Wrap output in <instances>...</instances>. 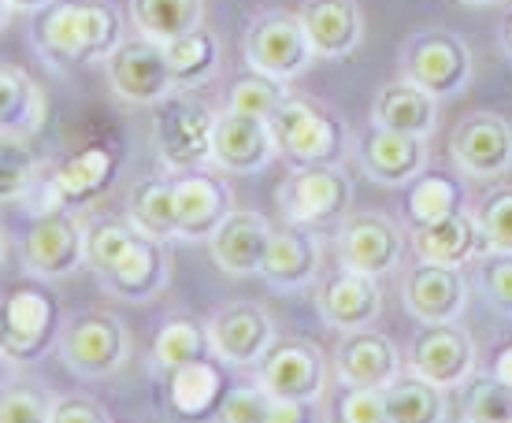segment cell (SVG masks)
I'll list each match as a JSON object with an SVG mask.
<instances>
[{
	"label": "cell",
	"mask_w": 512,
	"mask_h": 423,
	"mask_svg": "<svg viewBox=\"0 0 512 423\" xmlns=\"http://www.w3.org/2000/svg\"><path fill=\"white\" fill-rule=\"evenodd\" d=\"M86 264L108 294L145 305L171 279L167 242L145 238L127 216H97L86 223Z\"/></svg>",
	"instance_id": "6da1fadb"
},
{
	"label": "cell",
	"mask_w": 512,
	"mask_h": 423,
	"mask_svg": "<svg viewBox=\"0 0 512 423\" xmlns=\"http://www.w3.org/2000/svg\"><path fill=\"white\" fill-rule=\"evenodd\" d=\"M123 38V12L112 0H56L34 19V45L52 67L104 64Z\"/></svg>",
	"instance_id": "7a4b0ae2"
},
{
	"label": "cell",
	"mask_w": 512,
	"mask_h": 423,
	"mask_svg": "<svg viewBox=\"0 0 512 423\" xmlns=\"http://www.w3.org/2000/svg\"><path fill=\"white\" fill-rule=\"evenodd\" d=\"M268 123L279 153L290 156L294 164H342L357 141L338 112L301 93H286V101L275 108Z\"/></svg>",
	"instance_id": "3957f363"
},
{
	"label": "cell",
	"mask_w": 512,
	"mask_h": 423,
	"mask_svg": "<svg viewBox=\"0 0 512 423\" xmlns=\"http://www.w3.org/2000/svg\"><path fill=\"white\" fill-rule=\"evenodd\" d=\"M56 357L67 372L78 379H108L119 375L134 357V334L123 323V316L108 308H90L78 312L64 323Z\"/></svg>",
	"instance_id": "277c9868"
},
{
	"label": "cell",
	"mask_w": 512,
	"mask_h": 423,
	"mask_svg": "<svg viewBox=\"0 0 512 423\" xmlns=\"http://www.w3.org/2000/svg\"><path fill=\"white\" fill-rule=\"evenodd\" d=\"M397 71L405 82L446 101V97H461L472 86L475 56L461 34H453L446 26H427V30H416L412 38H405L397 52Z\"/></svg>",
	"instance_id": "5b68a950"
},
{
	"label": "cell",
	"mask_w": 512,
	"mask_h": 423,
	"mask_svg": "<svg viewBox=\"0 0 512 423\" xmlns=\"http://www.w3.org/2000/svg\"><path fill=\"white\" fill-rule=\"evenodd\" d=\"M212 127L216 112L197 90L175 86L153 104V141L167 171H197L212 164Z\"/></svg>",
	"instance_id": "8992f818"
},
{
	"label": "cell",
	"mask_w": 512,
	"mask_h": 423,
	"mask_svg": "<svg viewBox=\"0 0 512 423\" xmlns=\"http://www.w3.org/2000/svg\"><path fill=\"white\" fill-rule=\"evenodd\" d=\"M64 305L49 286L19 282L4 297V331H0V353L19 364H34L56 349L64 331Z\"/></svg>",
	"instance_id": "52a82bcc"
},
{
	"label": "cell",
	"mask_w": 512,
	"mask_h": 423,
	"mask_svg": "<svg viewBox=\"0 0 512 423\" xmlns=\"http://www.w3.org/2000/svg\"><path fill=\"white\" fill-rule=\"evenodd\" d=\"M331 375V357L312 338H275L256 360V383L271 401H323Z\"/></svg>",
	"instance_id": "ba28073f"
},
{
	"label": "cell",
	"mask_w": 512,
	"mask_h": 423,
	"mask_svg": "<svg viewBox=\"0 0 512 423\" xmlns=\"http://www.w3.org/2000/svg\"><path fill=\"white\" fill-rule=\"evenodd\" d=\"M245 64L260 71V75L275 78V82H294L312 67L316 52L308 45V34L297 12H282V8H268L256 12L245 26L242 38Z\"/></svg>",
	"instance_id": "9c48e42d"
},
{
	"label": "cell",
	"mask_w": 512,
	"mask_h": 423,
	"mask_svg": "<svg viewBox=\"0 0 512 423\" xmlns=\"http://www.w3.org/2000/svg\"><path fill=\"white\" fill-rule=\"evenodd\" d=\"M353 205V179L342 164H294L279 186L282 216L297 227L338 223Z\"/></svg>",
	"instance_id": "30bf717a"
},
{
	"label": "cell",
	"mask_w": 512,
	"mask_h": 423,
	"mask_svg": "<svg viewBox=\"0 0 512 423\" xmlns=\"http://www.w3.org/2000/svg\"><path fill=\"white\" fill-rule=\"evenodd\" d=\"M86 264V219L75 208L34 212L23 234V268L41 282L75 275Z\"/></svg>",
	"instance_id": "8fae6325"
},
{
	"label": "cell",
	"mask_w": 512,
	"mask_h": 423,
	"mask_svg": "<svg viewBox=\"0 0 512 423\" xmlns=\"http://www.w3.org/2000/svg\"><path fill=\"white\" fill-rule=\"evenodd\" d=\"M405 368L442 390H461L479 372V349L475 338L457 323H420L409 349L401 353Z\"/></svg>",
	"instance_id": "7c38bea8"
},
{
	"label": "cell",
	"mask_w": 512,
	"mask_h": 423,
	"mask_svg": "<svg viewBox=\"0 0 512 423\" xmlns=\"http://www.w3.org/2000/svg\"><path fill=\"white\" fill-rule=\"evenodd\" d=\"M334 253H338L342 268L383 279L386 271L401 268L405 234L383 212H346L334 231Z\"/></svg>",
	"instance_id": "4fadbf2b"
},
{
	"label": "cell",
	"mask_w": 512,
	"mask_h": 423,
	"mask_svg": "<svg viewBox=\"0 0 512 423\" xmlns=\"http://www.w3.org/2000/svg\"><path fill=\"white\" fill-rule=\"evenodd\" d=\"M449 160L468 179L501 182L512 175V123L498 112H468L453 127Z\"/></svg>",
	"instance_id": "5bb4252c"
},
{
	"label": "cell",
	"mask_w": 512,
	"mask_h": 423,
	"mask_svg": "<svg viewBox=\"0 0 512 423\" xmlns=\"http://www.w3.org/2000/svg\"><path fill=\"white\" fill-rule=\"evenodd\" d=\"M104 75L119 101L138 104V108H153L164 93L175 90L164 45L141 38V34L119 41L116 52L104 60Z\"/></svg>",
	"instance_id": "9a60e30c"
},
{
	"label": "cell",
	"mask_w": 512,
	"mask_h": 423,
	"mask_svg": "<svg viewBox=\"0 0 512 423\" xmlns=\"http://www.w3.org/2000/svg\"><path fill=\"white\" fill-rule=\"evenodd\" d=\"M208 338H212V353L223 364L234 368H256V360L268 353V346L279 338L275 323H271L268 308L256 301H227L219 305L205 320Z\"/></svg>",
	"instance_id": "2e32d148"
},
{
	"label": "cell",
	"mask_w": 512,
	"mask_h": 423,
	"mask_svg": "<svg viewBox=\"0 0 512 423\" xmlns=\"http://www.w3.org/2000/svg\"><path fill=\"white\" fill-rule=\"evenodd\" d=\"M331 372L338 383L383 390L405 372V357L390 334L375 331V327H360V331H342V338L334 342Z\"/></svg>",
	"instance_id": "e0dca14e"
},
{
	"label": "cell",
	"mask_w": 512,
	"mask_h": 423,
	"mask_svg": "<svg viewBox=\"0 0 512 423\" xmlns=\"http://www.w3.org/2000/svg\"><path fill=\"white\" fill-rule=\"evenodd\" d=\"M468 297H472V286L461 268L416 260L401 275V301L416 323H457L468 308Z\"/></svg>",
	"instance_id": "ac0fdd59"
},
{
	"label": "cell",
	"mask_w": 512,
	"mask_h": 423,
	"mask_svg": "<svg viewBox=\"0 0 512 423\" xmlns=\"http://www.w3.org/2000/svg\"><path fill=\"white\" fill-rule=\"evenodd\" d=\"M316 308L327 327L334 331H360V327H372L383 312V286L372 275H360L353 268L327 271L316 282Z\"/></svg>",
	"instance_id": "d6986e66"
},
{
	"label": "cell",
	"mask_w": 512,
	"mask_h": 423,
	"mask_svg": "<svg viewBox=\"0 0 512 423\" xmlns=\"http://www.w3.org/2000/svg\"><path fill=\"white\" fill-rule=\"evenodd\" d=\"M171 186H175V227L182 242H208L219 223L238 208L231 186L208 175L205 167L179 171Z\"/></svg>",
	"instance_id": "ffe728a7"
},
{
	"label": "cell",
	"mask_w": 512,
	"mask_h": 423,
	"mask_svg": "<svg viewBox=\"0 0 512 423\" xmlns=\"http://www.w3.org/2000/svg\"><path fill=\"white\" fill-rule=\"evenodd\" d=\"M279 145L268 119L238 116V112H216L212 127V164L227 175H256L275 164Z\"/></svg>",
	"instance_id": "44dd1931"
},
{
	"label": "cell",
	"mask_w": 512,
	"mask_h": 423,
	"mask_svg": "<svg viewBox=\"0 0 512 423\" xmlns=\"http://www.w3.org/2000/svg\"><path fill=\"white\" fill-rule=\"evenodd\" d=\"M112 175H116V153L104 149V145H90V149H82V153L67 156L49 179H41L38 186H34V193L41 197V205L34 208V212L90 205L93 197L112 182ZM34 193H30V197H34Z\"/></svg>",
	"instance_id": "7402d4cb"
},
{
	"label": "cell",
	"mask_w": 512,
	"mask_h": 423,
	"mask_svg": "<svg viewBox=\"0 0 512 423\" xmlns=\"http://www.w3.org/2000/svg\"><path fill=\"white\" fill-rule=\"evenodd\" d=\"M323 268V242L316 238L312 227H275L268 242V253L260 260V279L282 290V294H297L320 279Z\"/></svg>",
	"instance_id": "603a6c76"
},
{
	"label": "cell",
	"mask_w": 512,
	"mask_h": 423,
	"mask_svg": "<svg viewBox=\"0 0 512 423\" xmlns=\"http://www.w3.org/2000/svg\"><path fill=\"white\" fill-rule=\"evenodd\" d=\"M353 153H357V167L364 171V179L379 186H405L427 167V141L375 127V123L353 141Z\"/></svg>",
	"instance_id": "cb8c5ba5"
},
{
	"label": "cell",
	"mask_w": 512,
	"mask_h": 423,
	"mask_svg": "<svg viewBox=\"0 0 512 423\" xmlns=\"http://www.w3.org/2000/svg\"><path fill=\"white\" fill-rule=\"evenodd\" d=\"M412 257L423 264H442V268H468L479 257H487V238L475 219V208H461L453 216L427 223V227H412L409 234Z\"/></svg>",
	"instance_id": "d4e9b609"
},
{
	"label": "cell",
	"mask_w": 512,
	"mask_h": 423,
	"mask_svg": "<svg viewBox=\"0 0 512 423\" xmlns=\"http://www.w3.org/2000/svg\"><path fill=\"white\" fill-rule=\"evenodd\" d=\"M271 219L253 212V208H234L231 216L216 227V234L208 238V253L223 275L231 279H249L260 275V260L268 253L271 242Z\"/></svg>",
	"instance_id": "484cf974"
},
{
	"label": "cell",
	"mask_w": 512,
	"mask_h": 423,
	"mask_svg": "<svg viewBox=\"0 0 512 423\" xmlns=\"http://www.w3.org/2000/svg\"><path fill=\"white\" fill-rule=\"evenodd\" d=\"M297 19L316 60H349L364 41V12L357 0H305Z\"/></svg>",
	"instance_id": "4316f807"
},
{
	"label": "cell",
	"mask_w": 512,
	"mask_h": 423,
	"mask_svg": "<svg viewBox=\"0 0 512 423\" xmlns=\"http://www.w3.org/2000/svg\"><path fill=\"white\" fill-rule=\"evenodd\" d=\"M49 119V101L26 67L0 60V141H34Z\"/></svg>",
	"instance_id": "83f0119b"
},
{
	"label": "cell",
	"mask_w": 512,
	"mask_h": 423,
	"mask_svg": "<svg viewBox=\"0 0 512 423\" xmlns=\"http://www.w3.org/2000/svg\"><path fill=\"white\" fill-rule=\"evenodd\" d=\"M227 386H231V379L223 375V360L219 357L190 360V364L164 375L167 409L182 416V420H205V416L216 412Z\"/></svg>",
	"instance_id": "f1b7e54d"
},
{
	"label": "cell",
	"mask_w": 512,
	"mask_h": 423,
	"mask_svg": "<svg viewBox=\"0 0 512 423\" xmlns=\"http://www.w3.org/2000/svg\"><path fill=\"white\" fill-rule=\"evenodd\" d=\"M372 123L427 141L438 130V97L423 93L420 86H412L405 78H394V82H386L383 90L375 93Z\"/></svg>",
	"instance_id": "f546056e"
},
{
	"label": "cell",
	"mask_w": 512,
	"mask_h": 423,
	"mask_svg": "<svg viewBox=\"0 0 512 423\" xmlns=\"http://www.w3.org/2000/svg\"><path fill=\"white\" fill-rule=\"evenodd\" d=\"M130 227L156 242H179L175 227V186L164 175H145L127 193Z\"/></svg>",
	"instance_id": "4dcf8cb0"
},
{
	"label": "cell",
	"mask_w": 512,
	"mask_h": 423,
	"mask_svg": "<svg viewBox=\"0 0 512 423\" xmlns=\"http://www.w3.org/2000/svg\"><path fill=\"white\" fill-rule=\"evenodd\" d=\"M164 56L175 86H182V90H201L219 75V38L205 23L164 41Z\"/></svg>",
	"instance_id": "1f68e13d"
},
{
	"label": "cell",
	"mask_w": 512,
	"mask_h": 423,
	"mask_svg": "<svg viewBox=\"0 0 512 423\" xmlns=\"http://www.w3.org/2000/svg\"><path fill=\"white\" fill-rule=\"evenodd\" d=\"M464 208V186L446 171H427L423 167L412 182H405V197H401V216L409 227H427L438 219L453 216Z\"/></svg>",
	"instance_id": "d6a6232c"
},
{
	"label": "cell",
	"mask_w": 512,
	"mask_h": 423,
	"mask_svg": "<svg viewBox=\"0 0 512 423\" xmlns=\"http://www.w3.org/2000/svg\"><path fill=\"white\" fill-rule=\"evenodd\" d=\"M386 416L390 423H446L449 420V390L427 383L409 368L394 383L383 386Z\"/></svg>",
	"instance_id": "836d02e7"
},
{
	"label": "cell",
	"mask_w": 512,
	"mask_h": 423,
	"mask_svg": "<svg viewBox=\"0 0 512 423\" xmlns=\"http://www.w3.org/2000/svg\"><path fill=\"white\" fill-rule=\"evenodd\" d=\"M201 23H205V0H130V26L156 45Z\"/></svg>",
	"instance_id": "e575fe53"
},
{
	"label": "cell",
	"mask_w": 512,
	"mask_h": 423,
	"mask_svg": "<svg viewBox=\"0 0 512 423\" xmlns=\"http://www.w3.org/2000/svg\"><path fill=\"white\" fill-rule=\"evenodd\" d=\"M201 357H216L205 320H197V316H171V320L156 331V338H153L156 375L175 372V368L190 364V360H201Z\"/></svg>",
	"instance_id": "d590c367"
},
{
	"label": "cell",
	"mask_w": 512,
	"mask_h": 423,
	"mask_svg": "<svg viewBox=\"0 0 512 423\" xmlns=\"http://www.w3.org/2000/svg\"><path fill=\"white\" fill-rule=\"evenodd\" d=\"M26 145L30 141H0V205L26 201L45 179V167Z\"/></svg>",
	"instance_id": "8d00e7d4"
},
{
	"label": "cell",
	"mask_w": 512,
	"mask_h": 423,
	"mask_svg": "<svg viewBox=\"0 0 512 423\" xmlns=\"http://www.w3.org/2000/svg\"><path fill=\"white\" fill-rule=\"evenodd\" d=\"M464 390V423H512V390L494 375L475 372Z\"/></svg>",
	"instance_id": "74e56055"
},
{
	"label": "cell",
	"mask_w": 512,
	"mask_h": 423,
	"mask_svg": "<svg viewBox=\"0 0 512 423\" xmlns=\"http://www.w3.org/2000/svg\"><path fill=\"white\" fill-rule=\"evenodd\" d=\"M327 394H331L327 398V423H390L383 390L338 383L334 379V386Z\"/></svg>",
	"instance_id": "f35d334b"
},
{
	"label": "cell",
	"mask_w": 512,
	"mask_h": 423,
	"mask_svg": "<svg viewBox=\"0 0 512 423\" xmlns=\"http://www.w3.org/2000/svg\"><path fill=\"white\" fill-rule=\"evenodd\" d=\"M282 101H286V82H275V78L253 71V75L234 78L223 108H227V112H238V116L271 119Z\"/></svg>",
	"instance_id": "ab89813d"
},
{
	"label": "cell",
	"mask_w": 512,
	"mask_h": 423,
	"mask_svg": "<svg viewBox=\"0 0 512 423\" xmlns=\"http://www.w3.org/2000/svg\"><path fill=\"white\" fill-rule=\"evenodd\" d=\"M475 219H479V227H483V238H487L490 253H512V186L509 182H498V186L479 201Z\"/></svg>",
	"instance_id": "60d3db41"
},
{
	"label": "cell",
	"mask_w": 512,
	"mask_h": 423,
	"mask_svg": "<svg viewBox=\"0 0 512 423\" xmlns=\"http://www.w3.org/2000/svg\"><path fill=\"white\" fill-rule=\"evenodd\" d=\"M52 394L38 383H12L0 390V423H49Z\"/></svg>",
	"instance_id": "b9f144b4"
},
{
	"label": "cell",
	"mask_w": 512,
	"mask_h": 423,
	"mask_svg": "<svg viewBox=\"0 0 512 423\" xmlns=\"http://www.w3.org/2000/svg\"><path fill=\"white\" fill-rule=\"evenodd\" d=\"M268 409H271V398L264 394V386L256 383V379L253 383H231L208 420L212 423H264L268 420Z\"/></svg>",
	"instance_id": "7bdbcfd3"
},
{
	"label": "cell",
	"mask_w": 512,
	"mask_h": 423,
	"mask_svg": "<svg viewBox=\"0 0 512 423\" xmlns=\"http://www.w3.org/2000/svg\"><path fill=\"white\" fill-rule=\"evenodd\" d=\"M479 264V290L501 316H512V253H487Z\"/></svg>",
	"instance_id": "ee69618b"
},
{
	"label": "cell",
	"mask_w": 512,
	"mask_h": 423,
	"mask_svg": "<svg viewBox=\"0 0 512 423\" xmlns=\"http://www.w3.org/2000/svg\"><path fill=\"white\" fill-rule=\"evenodd\" d=\"M49 423H112V412L104 409L97 398L64 394V398H52Z\"/></svg>",
	"instance_id": "f6af8a7d"
},
{
	"label": "cell",
	"mask_w": 512,
	"mask_h": 423,
	"mask_svg": "<svg viewBox=\"0 0 512 423\" xmlns=\"http://www.w3.org/2000/svg\"><path fill=\"white\" fill-rule=\"evenodd\" d=\"M264 423H327L323 401H271Z\"/></svg>",
	"instance_id": "bcb514c9"
},
{
	"label": "cell",
	"mask_w": 512,
	"mask_h": 423,
	"mask_svg": "<svg viewBox=\"0 0 512 423\" xmlns=\"http://www.w3.org/2000/svg\"><path fill=\"white\" fill-rule=\"evenodd\" d=\"M483 372L494 375L498 383H505L512 390V338H501V342L490 346L487 360H483Z\"/></svg>",
	"instance_id": "7dc6e473"
},
{
	"label": "cell",
	"mask_w": 512,
	"mask_h": 423,
	"mask_svg": "<svg viewBox=\"0 0 512 423\" xmlns=\"http://www.w3.org/2000/svg\"><path fill=\"white\" fill-rule=\"evenodd\" d=\"M498 41H501V52L512 60V8L505 15H501V23H498Z\"/></svg>",
	"instance_id": "c3c4849f"
},
{
	"label": "cell",
	"mask_w": 512,
	"mask_h": 423,
	"mask_svg": "<svg viewBox=\"0 0 512 423\" xmlns=\"http://www.w3.org/2000/svg\"><path fill=\"white\" fill-rule=\"evenodd\" d=\"M49 4H56V0H12L15 12H45Z\"/></svg>",
	"instance_id": "681fc988"
},
{
	"label": "cell",
	"mask_w": 512,
	"mask_h": 423,
	"mask_svg": "<svg viewBox=\"0 0 512 423\" xmlns=\"http://www.w3.org/2000/svg\"><path fill=\"white\" fill-rule=\"evenodd\" d=\"M12 379H15V364L8 357H4V353H0V390L12 383Z\"/></svg>",
	"instance_id": "f907efd6"
},
{
	"label": "cell",
	"mask_w": 512,
	"mask_h": 423,
	"mask_svg": "<svg viewBox=\"0 0 512 423\" xmlns=\"http://www.w3.org/2000/svg\"><path fill=\"white\" fill-rule=\"evenodd\" d=\"M12 15H15V8H12V0H0V30L12 23Z\"/></svg>",
	"instance_id": "816d5d0a"
},
{
	"label": "cell",
	"mask_w": 512,
	"mask_h": 423,
	"mask_svg": "<svg viewBox=\"0 0 512 423\" xmlns=\"http://www.w3.org/2000/svg\"><path fill=\"white\" fill-rule=\"evenodd\" d=\"M468 8H490V4H505V0H461Z\"/></svg>",
	"instance_id": "f5cc1de1"
},
{
	"label": "cell",
	"mask_w": 512,
	"mask_h": 423,
	"mask_svg": "<svg viewBox=\"0 0 512 423\" xmlns=\"http://www.w3.org/2000/svg\"><path fill=\"white\" fill-rule=\"evenodd\" d=\"M4 260H8V238L0 231V268H4Z\"/></svg>",
	"instance_id": "db71d44e"
},
{
	"label": "cell",
	"mask_w": 512,
	"mask_h": 423,
	"mask_svg": "<svg viewBox=\"0 0 512 423\" xmlns=\"http://www.w3.org/2000/svg\"><path fill=\"white\" fill-rule=\"evenodd\" d=\"M0 331H4V297H0Z\"/></svg>",
	"instance_id": "11a10c76"
},
{
	"label": "cell",
	"mask_w": 512,
	"mask_h": 423,
	"mask_svg": "<svg viewBox=\"0 0 512 423\" xmlns=\"http://www.w3.org/2000/svg\"><path fill=\"white\" fill-rule=\"evenodd\" d=\"M112 423H130V420H116V416H112Z\"/></svg>",
	"instance_id": "9f6ffc18"
}]
</instances>
